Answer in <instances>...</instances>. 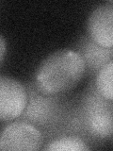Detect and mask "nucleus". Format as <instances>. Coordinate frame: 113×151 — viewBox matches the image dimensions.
I'll return each instance as SVG.
<instances>
[{"label":"nucleus","mask_w":113,"mask_h":151,"mask_svg":"<svg viewBox=\"0 0 113 151\" xmlns=\"http://www.w3.org/2000/svg\"><path fill=\"white\" fill-rule=\"evenodd\" d=\"M42 143L41 130L25 120L11 123L0 133V150H39Z\"/></svg>","instance_id":"nucleus-3"},{"label":"nucleus","mask_w":113,"mask_h":151,"mask_svg":"<svg viewBox=\"0 0 113 151\" xmlns=\"http://www.w3.org/2000/svg\"><path fill=\"white\" fill-rule=\"evenodd\" d=\"M27 104V90L19 80L0 76V121L20 117Z\"/></svg>","instance_id":"nucleus-5"},{"label":"nucleus","mask_w":113,"mask_h":151,"mask_svg":"<svg viewBox=\"0 0 113 151\" xmlns=\"http://www.w3.org/2000/svg\"><path fill=\"white\" fill-rule=\"evenodd\" d=\"M77 53L82 57L86 64V70L98 72L104 65L112 60L113 49L97 45L88 36H84L77 42Z\"/></svg>","instance_id":"nucleus-7"},{"label":"nucleus","mask_w":113,"mask_h":151,"mask_svg":"<svg viewBox=\"0 0 113 151\" xmlns=\"http://www.w3.org/2000/svg\"><path fill=\"white\" fill-rule=\"evenodd\" d=\"M82 57L73 49L52 52L38 66L35 72L37 89L46 96H59L77 85L86 73Z\"/></svg>","instance_id":"nucleus-1"},{"label":"nucleus","mask_w":113,"mask_h":151,"mask_svg":"<svg viewBox=\"0 0 113 151\" xmlns=\"http://www.w3.org/2000/svg\"><path fill=\"white\" fill-rule=\"evenodd\" d=\"M113 63L110 60L109 63L105 64L102 68L98 70L95 78V87L96 91L101 96L107 99L113 100Z\"/></svg>","instance_id":"nucleus-8"},{"label":"nucleus","mask_w":113,"mask_h":151,"mask_svg":"<svg viewBox=\"0 0 113 151\" xmlns=\"http://www.w3.org/2000/svg\"><path fill=\"white\" fill-rule=\"evenodd\" d=\"M44 149L50 151H87L89 150V147L78 137L66 136L52 140Z\"/></svg>","instance_id":"nucleus-9"},{"label":"nucleus","mask_w":113,"mask_h":151,"mask_svg":"<svg viewBox=\"0 0 113 151\" xmlns=\"http://www.w3.org/2000/svg\"><path fill=\"white\" fill-rule=\"evenodd\" d=\"M60 104L56 96H46L36 88L27 90V104L22 117L34 126H47L56 121Z\"/></svg>","instance_id":"nucleus-4"},{"label":"nucleus","mask_w":113,"mask_h":151,"mask_svg":"<svg viewBox=\"0 0 113 151\" xmlns=\"http://www.w3.org/2000/svg\"><path fill=\"white\" fill-rule=\"evenodd\" d=\"M88 37L97 45L113 47V4L103 3L91 12L87 21Z\"/></svg>","instance_id":"nucleus-6"},{"label":"nucleus","mask_w":113,"mask_h":151,"mask_svg":"<svg viewBox=\"0 0 113 151\" xmlns=\"http://www.w3.org/2000/svg\"><path fill=\"white\" fill-rule=\"evenodd\" d=\"M6 51H7V42L5 40L4 36L0 34V64L3 61L5 55H6Z\"/></svg>","instance_id":"nucleus-10"},{"label":"nucleus","mask_w":113,"mask_h":151,"mask_svg":"<svg viewBox=\"0 0 113 151\" xmlns=\"http://www.w3.org/2000/svg\"><path fill=\"white\" fill-rule=\"evenodd\" d=\"M82 118L85 129L98 139H108L113 131L112 101L91 87L83 98Z\"/></svg>","instance_id":"nucleus-2"}]
</instances>
